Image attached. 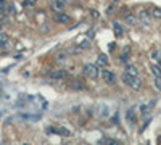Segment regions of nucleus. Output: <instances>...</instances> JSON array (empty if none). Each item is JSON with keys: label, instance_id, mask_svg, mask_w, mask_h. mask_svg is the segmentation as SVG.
I'll return each instance as SVG.
<instances>
[{"label": "nucleus", "instance_id": "f257e3e1", "mask_svg": "<svg viewBox=\"0 0 161 145\" xmlns=\"http://www.w3.org/2000/svg\"><path fill=\"white\" fill-rule=\"evenodd\" d=\"M84 74L89 76L90 79H97L100 76V70L97 64H84Z\"/></svg>", "mask_w": 161, "mask_h": 145}, {"label": "nucleus", "instance_id": "f03ea898", "mask_svg": "<svg viewBox=\"0 0 161 145\" xmlns=\"http://www.w3.org/2000/svg\"><path fill=\"white\" fill-rule=\"evenodd\" d=\"M137 20L142 23V24H150V20H152V13H150V10H140L139 11V16H137Z\"/></svg>", "mask_w": 161, "mask_h": 145}, {"label": "nucleus", "instance_id": "7ed1b4c3", "mask_svg": "<svg viewBox=\"0 0 161 145\" xmlns=\"http://www.w3.org/2000/svg\"><path fill=\"white\" fill-rule=\"evenodd\" d=\"M47 132H55V134L63 136V137H69L71 136V131L66 129V127H47Z\"/></svg>", "mask_w": 161, "mask_h": 145}, {"label": "nucleus", "instance_id": "20e7f679", "mask_svg": "<svg viewBox=\"0 0 161 145\" xmlns=\"http://www.w3.org/2000/svg\"><path fill=\"white\" fill-rule=\"evenodd\" d=\"M100 76H102V79H103L106 84H114V81H116L114 74L110 73V71H106V70H102V71H100Z\"/></svg>", "mask_w": 161, "mask_h": 145}, {"label": "nucleus", "instance_id": "39448f33", "mask_svg": "<svg viewBox=\"0 0 161 145\" xmlns=\"http://www.w3.org/2000/svg\"><path fill=\"white\" fill-rule=\"evenodd\" d=\"M69 20H71V18H69L68 15H64V13H61V11L55 15V21H57V23H60V24H68V23H69Z\"/></svg>", "mask_w": 161, "mask_h": 145}, {"label": "nucleus", "instance_id": "423d86ee", "mask_svg": "<svg viewBox=\"0 0 161 145\" xmlns=\"http://www.w3.org/2000/svg\"><path fill=\"white\" fill-rule=\"evenodd\" d=\"M134 79H136V76H130L129 73H123V76H121V81H123L126 86H132L134 84Z\"/></svg>", "mask_w": 161, "mask_h": 145}, {"label": "nucleus", "instance_id": "0eeeda50", "mask_svg": "<svg viewBox=\"0 0 161 145\" xmlns=\"http://www.w3.org/2000/svg\"><path fill=\"white\" fill-rule=\"evenodd\" d=\"M113 29H114L116 37H123V36H124V29H123V26H121L118 21H114V23H113Z\"/></svg>", "mask_w": 161, "mask_h": 145}, {"label": "nucleus", "instance_id": "6e6552de", "mask_svg": "<svg viewBox=\"0 0 161 145\" xmlns=\"http://www.w3.org/2000/svg\"><path fill=\"white\" fill-rule=\"evenodd\" d=\"M52 8L55 10L57 13L63 11V8H64V0H55V2L52 3Z\"/></svg>", "mask_w": 161, "mask_h": 145}, {"label": "nucleus", "instance_id": "1a4fd4ad", "mask_svg": "<svg viewBox=\"0 0 161 145\" xmlns=\"http://www.w3.org/2000/svg\"><path fill=\"white\" fill-rule=\"evenodd\" d=\"M50 76H52L53 79H64V77H66V71H64V70H55V71L50 73Z\"/></svg>", "mask_w": 161, "mask_h": 145}, {"label": "nucleus", "instance_id": "9d476101", "mask_svg": "<svg viewBox=\"0 0 161 145\" xmlns=\"http://www.w3.org/2000/svg\"><path fill=\"white\" fill-rule=\"evenodd\" d=\"M150 71L153 73L155 77H161V66H159V64L152 63V64H150Z\"/></svg>", "mask_w": 161, "mask_h": 145}, {"label": "nucleus", "instance_id": "9b49d317", "mask_svg": "<svg viewBox=\"0 0 161 145\" xmlns=\"http://www.w3.org/2000/svg\"><path fill=\"white\" fill-rule=\"evenodd\" d=\"M150 57H152V60H153V61L161 63V52H159L158 48H153V50L150 52Z\"/></svg>", "mask_w": 161, "mask_h": 145}, {"label": "nucleus", "instance_id": "f8f14e48", "mask_svg": "<svg viewBox=\"0 0 161 145\" xmlns=\"http://www.w3.org/2000/svg\"><path fill=\"white\" fill-rule=\"evenodd\" d=\"M150 13H152V16H153V18H156V20H161V8H158V7H153V8L150 10Z\"/></svg>", "mask_w": 161, "mask_h": 145}, {"label": "nucleus", "instance_id": "ddd939ff", "mask_svg": "<svg viewBox=\"0 0 161 145\" xmlns=\"http://www.w3.org/2000/svg\"><path fill=\"white\" fill-rule=\"evenodd\" d=\"M97 60H98V64H102V66L108 64V57H106L105 53H100V55L97 57Z\"/></svg>", "mask_w": 161, "mask_h": 145}, {"label": "nucleus", "instance_id": "4468645a", "mask_svg": "<svg viewBox=\"0 0 161 145\" xmlns=\"http://www.w3.org/2000/svg\"><path fill=\"white\" fill-rule=\"evenodd\" d=\"M124 20H126V23H129V24H132V26L139 23V20H137L136 16H134V15H126V18H124Z\"/></svg>", "mask_w": 161, "mask_h": 145}, {"label": "nucleus", "instance_id": "2eb2a0df", "mask_svg": "<svg viewBox=\"0 0 161 145\" xmlns=\"http://www.w3.org/2000/svg\"><path fill=\"white\" fill-rule=\"evenodd\" d=\"M77 45H79L80 50H87V48H90V42H89V41H82V42L77 44Z\"/></svg>", "mask_w": 161, "mask_h": 145}, {"label": "nucleus", "instance_id": "dca6fc26", "mask_svg": "<svg viewBox=\"0 0 161 145\" xmlns=\"http://www.w3.org/2000/svg\"><path fill=\"white\" fill-rule=\"evenodd\" d=\"M126 73H129L130 76H137V74H139V70H136L134 66H130V64H129V66H127V71H126Z\"/></svg>", "mask_w": 161, "mask_h": 145}, {"label": "nucleus", "instance_id": "f3484780", "mask_svg": "<svg viewBox=\"0 0 161 145\" xmlns=\"http://www.w3.org/2000/svg\"><path fill=\"white\" fill-rule=\"evenodd\" d=\"M69 86H71L73 89H82V87H84V84L80 82V81H73V82H71Z\"/></svg>", "mask_w": 161, "mask_h": 145}, {"label": "nucleus", "instance_id": "a211bd4d", "mask_svg": "<svg viewBox=\"0 0 161 145\" xmlns=\"http://www.w3.org/2000/svg\"><path fill=\"white\" fill-rule=\"evenodd\" d=\"M126 116H127V120H129L130 123H134V121H136V118H134V108H130V110L126 113Z\"/></svg>", "mask_w": 161, "mask_h": 145}, {"label": "nucleus", "instance_id": "6ab92c4d", "mask_svg": "<svg viewBox=\"0 0 161 145\" xmlns=\"http://www.w3.org/2000/svg\"><path fill=\"white\" fill-rule=\"evenodd\" d=\"M153 84H155V87L161 92V77H155V81H153Z\"/></svg>", "mask_w": 161, "mask_h": 145}, {"label": "nucleus", "instance_id": "aec40b11", "mask_svg": "<svg viewBox=\"0 0 161 145\" xmlns=\"http://www.w3.org/2000/svg\"><path fill=\"white\" fill-rule=\"evenodd\" d=\"M7 7H8L7 0H0V11H7Z\"/></svg>", "mask_w": 161, "mask_h": 145}, {"label": "nucleus", "instance_id": "412c9836", "mask_svg": "<svg viewBox=\"0 0 161 145\" xmlns=\"http://www.w3.org/2000/svg\"><path fill=\"white\" fill-rule=\"evenodd\" d=\"M130 87H132L134 90H137V89H140V81H139V79H137V77H136V79H134V84H132Z\"/></svg>", "mask_w": 161, "mask_h": 145}, {"label": "nucleus", "instance_id": "4be33fe9", "mask_svg": "<svg viewBox=\"0 0 161 145\" xmlns=\"http://www.w3.org/2000/svg\"><path fill=\"white\" fill-rule=\"evenodd\" d=\"M105 145H119V142L114 140V139H106L105 140Z\"/></svg>", "mask_w": 161, "mask_h": 145}, {"label": "nucleus", "instance_id": "5701e85b", "mask_svg": "<svg viewBox=\"0 0 161 145\" xmlns=\"http://www.w3.org/2000/svg\"><path fill=\"white\" fill-rule=\"evenodd\" d=\"M64 60H66V53H64V52H61V53L57 55V61H64Z\"/></svg>", "mask_w": 161, "mask_h": 145}, {"label": "nucleus", "instance_id": "b1692460", "mask_svg": "<svg viewBox=\"0 0 161 145\" xmlns=\"http://www.w3.org/2000/svg\"><path fill=\"white\" fill-rule=\"evenodd\" d=\"M140 113L145 116V114H148V107H147V105H142L140 107Z\"/></svg>", "mask_w": 161, "mask_h": 145}, {"label": "nucleus", "instance_id": "393cba45", "mask_svg": "<svg viewBox=\"0 0 161 145\" xmlns=\"http://www.w3.org/2000/svg\"><path fill=\"white\" fill-rule=\"evenodd\" d=\"M7 45H8V44H7V37L3 36V37H2V47H7Z\"/></svg>", "mask_w": 161, "mask_h": 145}, {"label": "nucleus", "instance_id": "a878e982", "mask_svg": "<svg viewBox=\"0 0 161 145\" xmlns=\"http://www.w3.org/2000/svg\"><path fill=\"white\" fill-rule=\"evenodd\" d=\"M23 5H24V7H31V0H24Z\"/></svg>", "mask_w": 161, "mask_h": 145}, {"label": "nucleus", "instance_id": "bb28decb", "mask_svg": "<svg viewBox=\"0 0 161 145\" xmlns=\"http://www.w3.org/2000/svg\"><path fill=\"white\" fill-rule=\"evenodd\" d=\"M90 15H92V16H95V18H98V13H97L95 10H92V11H90Z\"/></svg>", "mask_w": 161, "mask_h": 145}, {"label": "nucleus", "instance_id": "cd10ccee", "mask_svg": "<svg viewBox=\"0 0 161 145\" xmlns=\"http://www.w3.org/2000/svg\"><path fill=\"white\" fill-rule=\"evenodd\" d=\"M113 10H114V5H113V3H111V7H108V10H106V13H111V11H113Z\"/></svg>", "mask_w": 161, "mask_h": 145}, {"label": "nucleus", "instance_id": "c85d7f7f", "mask_svg": "<svg viewBox=\"0 0 161 145\" xmlns=\"http://www.w3.org/2000/svg\"><path fill=\"white\" fill-rule=\"evenodd\" d=\"M121 60H123V61H127V55L123 53V55H121Z\"/></svg>", "mask_w": 161, "mask_h": 145}, {"label": "nucleus", "instance_id": "c756f323", "mask_svg": "<svg viewBox=\"0 0 161 145\" xmlns=\"http://www.w3.org/2000/svg\"><path fill=\"white\" fill-rule=\"evenodd\" d=\"M2 28H3V21L0 20V31H2Z\"/></svg>", "mask_w": 161, "mask_h": 145}, {"label": "nucleus", "instance_id": "7c9ffc66", "mask_svg": "<svg viewBox=\"0 0 161 145\" xmlns=\"http://www.w3.org/2000/svg\"><path fill=\"white\" fill-rule=\"evenodd\" d=\"M0 95H2V86H0Z\"/></svg>", "mask_w": 161, "mask_h": 145}, {"label": "nucleus", "instance_id": "2f4dec72", "mask_svg": "<svg viewBox=\"0 0 161 145\" xmlns=\"http://www.w3.org/2000/svg\"><path fill=\"white\" fill-rule=\"evenodd\" d=\"M158 142H159V145H161V137H159V139H158Z\"/></svg>", "mask_w": 161, "mask_h": 145}, {"label": "nucleus", "instance_id": "473e14b6", "mask_svg": "<svg viewBox=\"0 0 161 145\" xmlns=\"http://www.w3.org/2000/svg\"><path fill=\"white\" fill-rule=\"evenodd\" d=\"M23 145H29V143H23Z\"/></svg>", "mask_w": 161, "mask_h": 145}, {"label": "nucleus", "instance_id": "72a5a7b5", "mask_svg": "<svg viewBox=\"0 0 161 145\" xmlns=\"http://www.w3.org/2000/svg\"><path fill=\"white\" fill-rule=\"evenodd\" d=\"M31 2H36V0H31Z\"/></svg>", "mask_w": 161, "mask_h": 145}]
</instances>
